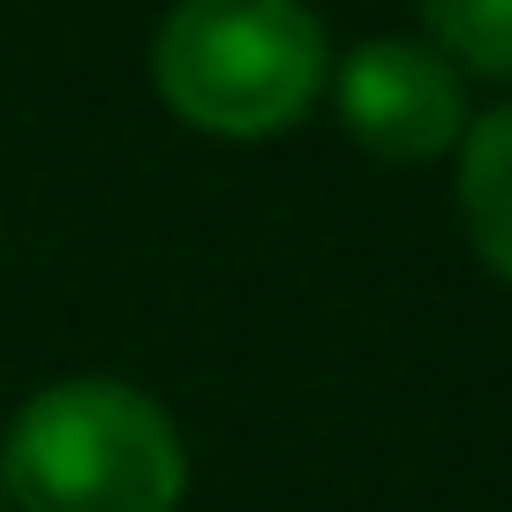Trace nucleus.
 <instances>
[{
    "instance_id": "obj_1",
    "label": "nucleus",
    "mask_w": 512,
    "mask_h": 512,
    "mask_svg": "<svg viewBox=\"0 0 512 512\" xmlns=\"http://www.w3.org/2000/svg\"><path fill=\"white\" fill-rule=\"evenodd\" d=\"M0 482L23 512H174L189 460L159 400L113 377H61L0 445Z\"/></svg>"
},
{
    "instance_id": "obj_4",
    "label": "nucleus",
    "mask_w": 512,
    "mask_h": 512,
    "mask_svg": "<svg viewBox=\"0 0 512 512\" xmlns=\"http://www.w3.org/2000/svg\"><path fill=\"white\" fill-rule=\"evenodd\" d=\"M460 219L475 256L497 279H512V106L490 113L460 151Z\"/></svg>"
},
{
    "instance_id": "obj_6",
    "label": "nucleus",
    "mask_w": 512,
    "mask_h": 512,
    "mask_svg": "<svg viewBox=\"0 0 512 512\" xmlns=\"http://www.w3.org/2000/svg\"><path fill=\"white\" fill-rule=\"evenodd\" d=\"M0 512H8V505H0Z\"/></svg>"
},
{
    "instance_id": "obj_5",
    "label": "nucleus",
    "mask_w": 512,
    "mask_h": 512,
    "mask_svg": "<svg viewBox=\"0 0 512 512\" xmlns=\"http://www.w3.org/2000/svg\"><path fill=\"white\" fill-rule=\"evenodd\" d=\"M422 23L452 68L490 83L512 76V0H422Z\"/></svg>"
},
{
    "instance_id": "obj_3",
    "label": "nucleus",
    "mask_w": 512,
    "mask_h": 512,
    "mask_svg": "<svg viewBox=\"0 0 512 512\" xmlns=\"http://www.w3.org/2000/svg\"><path fill=\"white\" fill-rule=\"evenodd\" d=\"M339 121L354 128V144L377 159H437L460 144L467 98L460 76L437 46L415 38H369L339 61Z\"/></svg>"
},
{
    "instance_id": "obj_2",
    "label": "nucleus",
    "mask_w": 512,
    "mask_h": 512,
    "mask_svg": "<svg viewBox=\"0 0 512 512\" xmlns=\"http://www.w3.org/2000/svg\"><path fill=\"white\" fill-rule=\"evenodd\" d=\"M151 76L204 136H279L324 91V23L302 0H181L159 23Z\"/></svg>"
}]
</instances>
